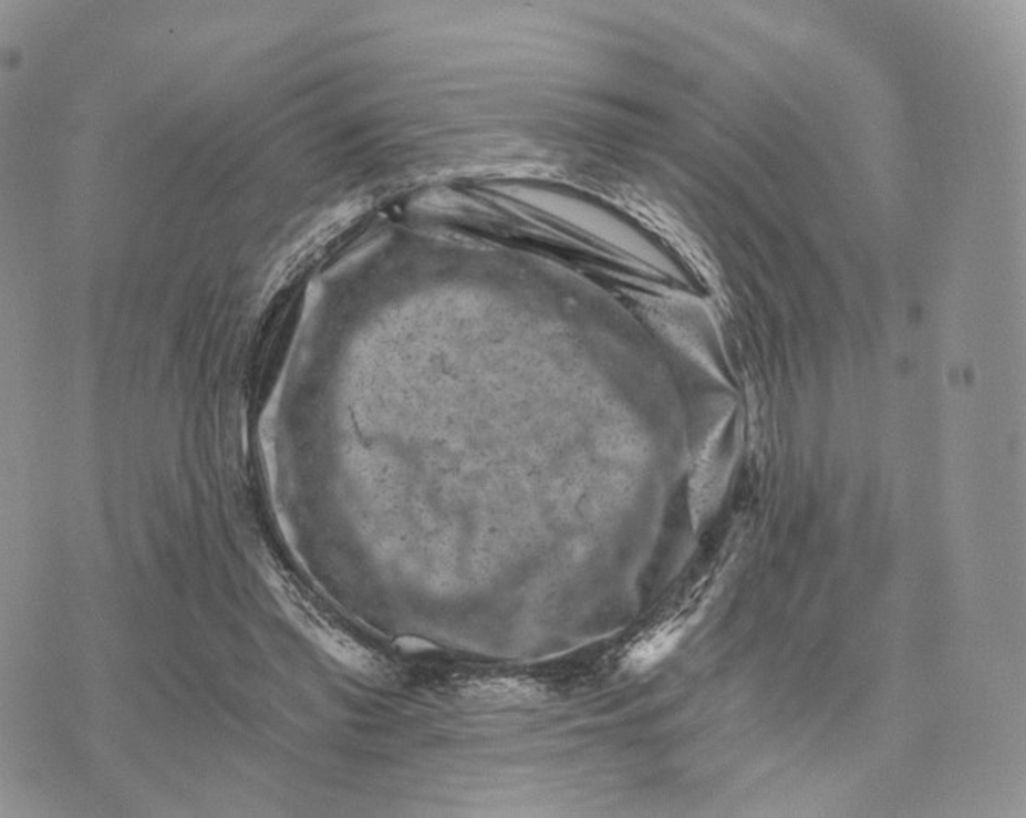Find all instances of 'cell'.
<instances>
[{
  "mask_svg": "<svg viewBox=\"0 0 1026 818\" xmlns=\"http://www.w3.org/2000/svg\"><path fill=\"white\" fill-rule=\"evenodd\" d=\"M681 636H683V629L680 625L670 624V622L650 630L629 651V664L635 667L636 671L655 666L656 663H660L663 657H666L674 650V646L680 643Z\"/></svg>",
  "mask_w": 1026,
  "mask_h": 818,
  "instance_id": "cell-1",
  "label": "cell"
}]
</instances>
